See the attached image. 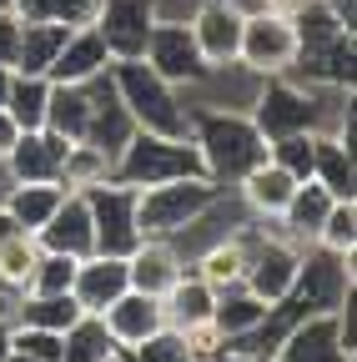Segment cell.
Returning <instances> with one entry per match:
<instances>
[{
    "label": "cell",
    "instance_id": "obj_38",
    "mask_svg": "<svg viewBox=\"0 0 357 362\" xmlns=\"http://www.w3.org/2000/svg\"><path fill=\"white\" fill-rule=\"evenodd\" d=\"M131 362H201L182 327H156L141 347H131Z\"/></svg>",
    "mask_w": 357,
    "mask_h": 362
},
{
    "label": "cell",
    "instance_id": "obj_28",
    "mask_svg": "<svg viewBox=\"0 0 357 362\" xmlns=\"http://www.w3.org/2000/svg\"><path fill=\"white\" fill-rule=\"evenodd\" d=\"M242 267H247V252H242V242H237V232H227V237H216L197 262H192V272L211 287V292H227V287H242Z\"/></svg>",
    "mask_w": 357,
    "mask_h": 362
},
{
    "label": "cell",
    "instance_id": "obj_45",
    "mask_svg": "<svg viewBox=\"0 0 357 362\" xmlns=\"http://www.w3.org/2000/svg\"><path fill=\"white\" fill-rule=\"evenodd\" d=\"M221 6H227V11H237V16L247 21V16H257V11H267V0H221Z\"/></svg>",
    "mask_w": 357,
    "mask_h": 362
},
{
    "label": "cell",
    "instance_id": "obj_23",
    "mask_svg": "<svg viewBox=\"0 0 357 362\" xmlns=\"http://www.w3.org/2000/svg\"><path fill=\"white\" fill-rule=\"evenodd\" d=\"M61 202H66V187H61V181H11V192H6V202H0V206L16 216V226H21L25 237H35L40 226L51 221V211H56Z\"/></svg>",
    "mask_w": 357,
    "mask_h": 362
},
{
    "label": "cell",
    "instance_id": "obj_9",
    "mask_svg": "<svg viewBox=\"0 0 357 362\" xmlns=\"http://www.w3.org/2000/svg\"><path fill=\"white\" fill-rule=\"evenodd\" d=\"M141 61H146L161 81H171L176 90H182V86H206V81H211V66L201 61V51H197L187 21H166V16H161V21L151 25V35H146Z\"/></svg>",
    "mask_w": 357,
    "mask_h": 362
},
{
    "label": "cell",
    "instance_id": "obj_36",
    "mask_svg": "<svg viewBox=\"0 0 357 362\" xmlns=\"http://www.w3.org/2000/svg\"><path fill=\"white\" fill-rule=\"evenodd\" d=\"M312 136H317V131H297V136L267 141V161H277L292 181H312Z\"/></svg>",
    "mask_w": 357,
    "mask_h": 362
},
{
    "label": "cell",
    "instance_id": "obj_50",
    "mask_svg": "<svg viewBox=\"0 0 357 362\" xmlns=\"http://www.w3.org/2000/svg\"><path fill=\"white\" fill-rule=\"evenodd\" d=\"M6 312H11V297H6V292H0V322H6Z\"/></svg>",
    "mask_w": 357,
    "mask_h": 362
},
{
    "label": "cell",
    "instance_id": "obj_4",
    "mask_svg": "<svg viewBox=\"0 0 357 362\" xmlns=\"http://www.w3.org/2000/svg\"><path fill=\"white\" fill-rule=\"evenodd\" d=\"M111 86L121 106L131 111L136 131H156V136H187L192 131V111L182 106V90L171 81H161L141 56H126V61H111Z\"/></svg>",
    "mask_w": 357,
    "mask_h": 362
},
{
    "label": "cell",
    "instance_id": "obj_39",
    "mask_svg": "<svg viewBox=\"0 0 357 362\" xmlns=\"http://www.w3.org/2000/svg\"><path fill=\"white\" fill-rule=\"evenodd\" d=\"M6 337H11V352H25L35 362H61V352H66V332H46V327L6 322Z\"/></svg>",
    "mask_w": 357,
    "mask_h": 362
},
{
    "label": "cell",
    "instance_id": "obj_16",
    "mask_svg": "<svg viewBox=\"0 0 357 362\" xmlns=\"http://www.w3.org/2000/svg\"><path fill=\"white\" fill-rule=\"evenodd\" d=\"M76 141H66V136L56 131H21V141L11 146V156L0 161V166H11L16 181H61V166H66V151Z\"/></svg>",
    "mask_w": 357,
    "mask_h": 362
},
{
    "label": "cell",
    "instance_id": "obj_26",
    "mask_svg": "<svg viewBox=\"0 0 357 362\" xmlns=\"http://www.w3.org/2000/svg\"><path fill=\"white\" fill-rule=\"evenodd\" d=\"M211 307H216V292L197 277V272L187 267L182 277H176L161 297V312H166V327H197V322H211Z\"/></svg>",
    "mask_w": 357,
    "mask_h": 362
},
{
    "label": "cell",
    "instance_id": "obj_20",
    "mask_svg": "<svg viewBox=\"0 0 357 362\" xmlns=\"http://www.w3.org/2000/svg\"><path fill=\"white\" fill-rule=\"evenodd\" d=\"M101 71H111V51H106V40L96 35V25H81V30L66 35V45H61V56L51 61V76L46 81L86 86V81H96Z\"/></svg>",
    "mask_w": 357,
    "mask_h": 362
},
{
    "label": "cell",
    "instance_id": "obj_5",
    "mask_svg": "<svg viewBox=\"0 0 357 362\" xmlns=\"http://www.w3.org/2000/svg\"><path fill=\"white\" fill-rule=\"evenodd\" d=\"M111 176L126 187H156V181H176V176H206L201 156L192 146V136H156V131H131V141L121 146V156L111 161Z\"/></svg>",
    "mask_w": 357,
    "mask_h": 362
},
{
    "label": "cell",
    "instance_id": "obj_43",
    "mask_svg": "<svg viewBox=\"0 0 357 362\" xmlns=\"http://www.w3.org/2000/svg\"><path fill=\"white\" fill-rule=\"evenodd\" d=\"M16 141H21V126L11 121V111H6V106H0V161L11 156V146H16Z\"/></svg>",
    "mask_w": 357,
    "mask_h": 362
},
{
    "label": "cell",
    "instance_id": "obj_46",
    "mask_svg": "<svg viewBox=\"0 0 357 362\" xmlns=\"http://www.w3.org/2000/svg\"><path fill=\"white\" fill-rule=\"evenodd\" d=\"M206 362H272V357H252V352H227V347H221V352H211Z\"/></svg>",
    "mask_w": 357,
    "mask_h": 362
},
{
    "label": "cell",
    "instance_id": "obj_2",
    "mask_svg": "<svg viewBox=\"0 0 357 362\" xmlns=\"http://www.w3.org/2000/svg\"><path fill=\"white\" fill-rule=\"evenodd\" d=\"M297 30V56H292V81H307L317 90H352V66H357V30L337 25L322 0L292 16Z\"/></svg>",
    "mask_w": 357,
    "mask_h": 362
},
{
    "label": "cell",
    "instance_id": "obj_42",
    "mask_svg": "<svg viewBox=\"0 0 357 362\" xmlns=\"http://www.w3.org/2000/svg\"><path fill=\"white\" fill-rule=\"evenodd\" d=\"M322 6H327V16H332L337 25L357 30V0H322Z\"/></svg>",
    "mask_w": 357,
    "mask_h": 362
},
{
    "label": "cell",
    "instance_id": "obj_19",
    "mask_svg": "<svg viewBox=\"0 0 357 362\" xmlns=\"http://www.w3.org/2000/svg\"><path fill=\"white\" fill-rule=\"evenodd\" d=\"M312 181L332 202H357V151H347V141L337 131L312 136Z\"/></svg>",
    "mask_w": 357,
    "mask_h": 362
},
{
    "label": "cell",
    "instance_id": "obj_1",
    "mask_svg": "<svg viewBox=\"0 0 357 362\" xmlns=\"http://www.w3.org/2000/svg\"><path fill=\"white\" fill-rule=\"evenodd\" d=\"M187 111H192L187 136L201 156V171L216 187H237L257 161H267V136L247 111H232V106H187Z\"/></svg>",
    "mask_w": 357,
    "mask_h": 362
},
{
    "label": "cell",
    "instance_id": "obj_13",
    "mask_svg": "<svg viewBox=\"0 0 357 362\" xmlns=\"http://www.w3.org/2000/svg\"><path fill=\"white\" fill-rule=\"evenodd\" d=\"M272 362H357V357L342 347L337 312H317L282 332V342L272 347Z\"/></svg>",
    "mask_w": 357,
    "mask_h": 362
},
{
    "label": "cell",
    "instance_id": "obj_52",
    "mask_svg": "<svg viewBox=\"0 0 357 362\" xmlns=\"http://www.w3.org/2000/svg\"><path fill=\"white\" fill-rule=\"evenodd\" d=\"M106 362H126V352H121V347H116V352H111V357H106Z\"/></svg>",
    "mask_w": 357,
    "mask_h": 362
},
{
    "label": "cell",
    "instance_id": "obj_33",
    "mask_svg": "<svg viewBox=\"0 0 357 362\" xmlns=\"http://www.w3.org/2000/svg\"><path fill=\"white\" fill-rule=\"evenodd\" d=\"M312 247H322L332 257H357V202H332Z\"/></svg>",
    "mask_w": 357,
    "mask_h": 362
},
{
    "label": "cell",
    "instance_id": "obj_54",
    "mask_svg": "<svg viewBox=\"0 0 357 362\" xmlns=\"http://www.w3.org/2000/svg\"><path fill=\"white\" fill-rule=\"evenodd\" d=\"M126 362H131V352H126Z\"/></svg>",
    "mask_w": 357,
    "mask_h": 362
},
{
    "label": "cell",
    "instance_id": "obj_44",
    "mask_svg": "<svg viewBox=\"0 0 357 362\" xmlns=\"http://www.w3.org/2000/svg\"><path fill=\"white\" fill-rule=\"evenodd\" d=\"M307 6H312V0H267V11H272V16H287V21H292L297 11H307Z\"/></svg>",
    "mask_w": 357,
    "mask_h": 362
},
{
    "label": "cell",
    "instance_id": "obj_18",
    "mask_svg": "<svg viewBox=\"0 0 357 362\" xmlns=\"http://www.w3.org/2000/svg\"><path fill=\"white\" fill-rule=\"evenodd\" d=\"M187 272L182 252H176V242H161V237H141L136 252L126 257V282L146 292V297H166V287Z\"/></svg>",
    "mask_w": 357,
    "mask_h": 362
},
{
    "label": "cell",
    "instance_id": "obj_8",
    "mask_svg": "<svg viewBox=\"0 0 357 362\" xmlns=\"http://www.w3.org/2000/svg\"><path fill=\"white\" fill-rule=\"evenodd\" d=\"M292 56H297V30L287 16H272V11H257L242 21V45H237V66L252 71L257 81L267 76H287L292 71Z\"/></svg>",
    "mask_w": 357,
    "mask_h": 362
},
{
    "label": "cell",
    "instance_id": "obj_12",
    "mask_svg": "<svg viewBox=\"0 0 357 362\" xmlns=\"http://www.w3.org/2000/svg\"><path fill=\"white\" fill-rule=\"evenodd\" d=\"M192 40L211 71H232L237 66V45H242V16L227 11L221 0H197V11L187 16Z\"/></svg>",
    "mask_w": 357,
    "mask_h": 362
},
{
    "label": "cell",
    "instance_id": "obj_6",
    "mask_svg": "<svg viewBox=\"0 0 357 362\" xmlns=\"http://www.w3.org/2000/svg\"><path fill=\"white\" fill-rule=\"evenodd\" d=\"M257 131L267 141L277 136H297V131H322V106H317V86L307 81H292V76H267L262 90L252 96V111Z\"/></svg>",
    "mask_w": 357,
    "mask_h": 362
},
{
    "label": "cell",
    "instance_id": "obj_37",
    "mask_svg": "<svg viewBox=\"0 0 357 362\" xmlns=\"http://www.w3.org/2000/svg\"><path fill=\"white\" fill-rule=\"evenodd\" d=\"M71 282H76V257L40 252V257H35V272H30V282H25V292H35V297H56V292H71Z\"/></svg>",
    "mask_w": 357,
    "mask_h": 362
},
{
    "label": "cell",
    "instance_id": "obj_47",
    "mask_svg": "<svg viewBox=\"0 0 357 362\" xmlns=\"http://www.w3.org/2000/svg\"><path fill=\"white\" fill-rule=\"evenodd\" d=\"M11 237H21V226H16V216L0 206V242H11Z\"/></svg>",
    "mask_w": 357,
    "mask_h": 362
},
{
    "label": "cell",
    "instance_id": "obj_10",
    "mask_svg": "<svg viewBox=\"0 0 357 362\" xmlns=\"http://www.w3.org/2000/svg\"><path fill=\"white\" fill-rule=\"evenodd\" d=\"M156 21H161L156 0H101V11H96L91 25L106 40L111 61H126V56H141L146 51V35H151Z\"/></svg>",
    "mask_w": 357,
    "mask_h": 362
},
{
    "label": "cell",
    "instance_id": "obj_15",
    "mask_svg": "<svg viewBox=\"0 0 357 362\" xmlns=\"http://www.w3.org/2000/svg\"><path fill=\"white\" fill-rule=\"evenodd\" d=\"M101 322H106L111 342H116L121 352H131V347H141L156 327H166V312H161V297H146V292H136V287H126V292L101 312Z\"/></svg>",
    "mask_w": 357,
    "mask_h": 362
},
{
    "label": "cell",
    "instance_id": "obj_53",
    "mask_svg": "<svg viewBox=\"0 0 357 362\" xmlns=\"http://www.w3.org/2000/svg\"><path fill=\"white\" fill-rule=\"evenodd\" d=\"M6 6H11V0H0V11H6Z\"/></svg>",
    "mask_w": 357,
    "mask_h": 362
},
{
    "label": "cell",
    "instance_id": "obj_30",
    "mask_svg": "<svg viewBox=\"0 0 357 362\" xmlns=\"http://www.w3.org/2000/svg\"><path fill=\"white\" fill-rule=\"evenodd\" d=\"M16 21H46V25H91L96 11H101V0H11L6 6Z\"/></svg>",
    "mask_w": 357,
    "mask_h": 362
},
{
    "label": "cell",
    "instance_id": "obj_51",
    "mask_svg": "<svg viewBox=\"0 0 357 362\" xmlns=\"http://www.w3.org/2000/svg\"><path fill=\"white\" fill-rule=\"evenodd\" d=\"M11 362H35V357H25V352H11Z\"/></svg>",
    "mask_w": 357,
    "mask_h": 362
},
{
    "label": "cell",
    "instance_id": "obj_17",
    "mask_svg": "<svg viewBox=\"0 0 357 362\" xmlns=\"http://www.w3.org/2000/svg\"><path fill=\"white\" fill-rule=\"evenodd\" d=\"M126 257H106V252H91L76 262V282H71V297L81 302V312L101 317L121 292H126Z\"/></svg>",
    "mask_w": 357,
    "mask_h": 362
},
{
    "label": "cell",
    "instance_id": "obj_40",
    "mask_svg": "<svg viewBox=\"0 0 357 362\" xmlns=\"http://www.w3.org/2000/svg\"><path fill=\"white\" fill-rule=\"evenodd\" d=\"M337 332H342V347L357 357V292H347V302L337 307Z\"/></svg>",
    "mask_w": 357,
    "mask_h": 362
},
{
    "label": "cell",
    "instance_id": "obj_31",
    "mask_svg": "<svg viewBox=\"0 0 357 362\" xmlns=\"http://www.w3.org/2000/svg\"><path fill=\"white\" fill-rule=\"evenodd\" d=\"M46 96H51V81L46 76H16L6 90V111L21 131H40L46 126Z\"/></svg>",
    "mask_w": 357,
    "mask_h": 362
},
{
    "label": "cell",
    "instance_id": "obj_32",
    "mask_svg": "<svg viewBox=\"0 0 357 362\" xmlns=\"http://www.w3.org/2000/svg\"><path fill=\"white\" fill-rule=\"evenodd\" d=\"M111 352H116V342H111V332H106L101 317L86 312L76 327H66V352H61V362H106Z\"/></svg>",
    "mask_w": 357,
    "mask_h": 362
},
{
    "label": "cell",
    "instance_id": "obj_49",
    "mask_svg": "<svg viewBox=\"0 0 357 362\" xmlns=\"http://www.w3.org/2000/svg\"><path fill=\"white\" fill-rule=\"evenodd\" d=\"M0 362H11V337H6V322H0Z\"/></svg>",
    "mask_w": 357,
    "mask_h": 362
},
{
    "label": "cell",
    "instance_id": "obj_29",
    "mask_svg": "<svg viewBox=\"0 0 357 362\" xmlns=\"http://www.w3.org/2000/svg\"><path fill=\"white\" fill-rule=\"evenodd\" d=\"M267 317V302L252 297L247 287H227V292H216V307H211V327L221 332V342H232L242 332H252L257 322Z\"/></svg>",
    "mask_w": 357,
    "mask_h": 362
},
{
    "label": "cell",
    "instance_id": "obj_22",
    "mask_svg": "<svg viewBox=\"0 0 357 362\" xmlns=\"http://www.w3.org/2000/svg\"><path fill=\"white\" fill-rule=\"evenodd\" d=\"M327 206H332V197L317 187V181H297L292 202H287L282 216H277V232H282L287 242H297V247H312V242H317V232H322V221H327Z\"/></svg>",
    "mask_w": 357,
    "mask_h": 362
},
{
    "label": "cell",
    "instance_id": "obj_11",
    "mask_svg": "<svg viewBox=\"0 0 357 362\" xmlns=\"http://www.w3.org/2000/svg\"><path fill=\"white\" fill-rule=\"evenodd\" d=\"M86 96H91V121H86V146H96L106 161L121 156V146L131 141V131H136V121H131V111L121 106L116 86H111V71H101L96 81H86Z\"/></svg>",
    "mask_w": 357,
    "mask_h": 362
},
{
    "label": "cell",
    "instance_id": "obj_3",
    "mask_svg": "<svg viewBox=\"0 0 357 362\" xmlns=\"http://www.w3.org/2000/svg\"><path fill=\"white\" fill-rule=\"evenodd\" d=\"M227 197V187H216L211 176H176V181H156V187L136 192V226L141 237H161L176 242Z\"/></svg>",
    "mask_w": 357,
    "mask_h": 362
},
{
    "label": "cell",
    "instance_id": "obj_14",
    "mask_svg": "<svg viewBox=\"0 0 357 362\" xmlns=\"http://www.w3.org/2000/svg\"><path fill=\"white\" fill-rule=\"evenodd\" d=\"M40 252H61V257H91L96 252V226H91V206L81 192H66V202L51 211V221L35 232Z\"/></svg>",
    "mask_w": 357,
    "mask_h": 362
},
{
    "label": "cell",
    "instance_id": "obj_24",
    "mask_svg": "<svg viewBox=\"0 0 357 362\" xmlns=\"http://www.w3.org/2000/svg\"><path fill=\"white\" fill-rule=\"evenodd\" d=\"M71 25H46V21H21V35H16V61L11 71L16 76H51V61L61 56Z\"/></svg>",
    "mask_w": 357,
    "mask_h": 362
},
{
    "label": "cell",
    "instance_id": "obj_41",
    "mask_svg": "<svg viewBox=\"0 0 357 362\" xmlns=\"http://www.w3.org/2000/svg\"><path fill=\"white\" fill-rule=\"evenodd\" d=\"M16 35H21V21L11 11H0V66L16 61Z\"/></svg>",
    "mask_w": 357,
    "mask_h": 362
},
{
    "label": "cell",
    "instance_id": "obj_21",
    "mask_svg": "<svg viewBox=\"0 0 357 362\" xmlns=\"http://www.w3.org/2000/svg\"><path fill=\"white\" fill-rule=\"evenodd\" d=\"M237 192H242V202H247V211H252L257 221H277L282 206H287L292 192H297V181H292L277 161H257V166L237 181Z\"/></svg>",
    "mask_w": 357,
    "mask_h": 362
},
{
    "label": "cell",
    "instance_id": "obj_27",
    "mask_svg": "<svg viewBox=\"0 0 357 362\" xmlns=\"http://www.w3.org/2000/svg\"><path fill=\"white\" fill-rule=\"evenodd\" d=\"M86 121H91V96H86V86H61V81H51L46 131L66 136V141H86Z\"/></svg>",
    "mask_w": 357,
    "mask_h": 362
},
{
    "label": "cell",
    "instance_id": "obj_7",
    "mask_svg": "<svg viewBox=\"0 0 357 362\" xmlns=\"http://www.w3.org/2000/svg\"><path fill=\"white\" fill-rule=\"evenodd\" d=\"M86 206H91V226H96V252L106 257H131L141 242V226H136V187L106 176L96 187L81 192Z\"/></svg>",
    "mask_w": 357,
    "mask_h": 362
},
{
    "label": "cell",
    "instance_id": "obj_48",
    "mask_svg": "<svg viewBox=\"0 0 357 362\" xmlns=\"http://www.w3.org/2000/svg\"><path fill=\"white\" fill-rule=\"evenodd\" d=\"M11 81H16V71H11V66H0V106H6V90H11Z\"/></svg>",
    "mask_w": 357,
    "mask_h": 362
},
{
    "label": "cell",
    "instance_id": "obj_35",
    "mask_svg": "<svg viewBox=\"0 0 357 362\" xmlns=\"http://www.w3.org/2000/svg\"><path fill=\"white\" fill-rule=\"evenodd\" d=\"M106 176H111V161H106L96 146L76 141V146L66 151V166H61V187H66V192H86V187H96V181H106Z\"/></svg>",
    "mask_w": 357,
    "mask_h": 362
},
{
    "label": "cell",
    "instance_id": "obj_25",
    "mask_svg": "<svg viewBox=\"0 0 357 362\" xmlns=\"http://www.w3.org/2000/svg\"><path fill=\"white\" fill-rule=\"evenodd\" d=\"M81 302L71 292H56V297H35V292H16L6 322H21V327H46V332H66L81 322Z\"/></svg>",
    "mask_w": 357,
    "mask_h": 362
},
{
    "label": "cell",
    "instance_id": "obj_34",
    "mask_svg": "<svg viewBox=\"0 0 357 362\" xmlns=\"http://www.w3.org/2000/svg\"><path fill=\"white\" fill-rule=\"evenodd\" d=\"M35 257H40V247L25 232L11 237V242H0V292H25L30 272H35Z\"/></svg>",
    "mask_w": 357,
    "mask_h": 362
}]
</instances>
